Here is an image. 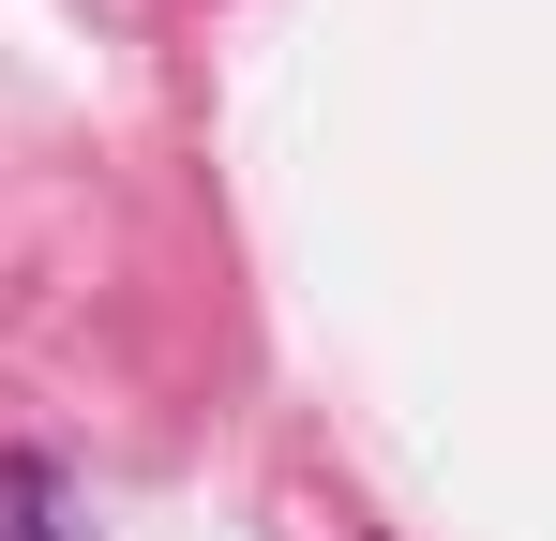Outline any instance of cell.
Listing matches in <instances>:
<instances>
[{"label":"cell","mask_w":556,"mask_h":541,"mask_svg":"<svg viewBox=\"0 0 556 541\" xmlns=\"http://www.w3.org/2000/svg\"><path fill=\"white\" fill-rule=\"evenodd\" d=\"M0 541H76L61 527V466H0Z\"/></svg>","instance_id":"obj_1"}]
</instances>
